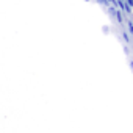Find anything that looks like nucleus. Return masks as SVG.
<instances>
[{"label":"nucleus","instance_id":"f257e3e1","mask_svg":"<svg viewBox=\"0 0 133 133\" xmlns=\"http://www.w3.org/2000/svg\"><path fill=\"white\" fill-rule=\"evenodd\" d=\"M122 13H124L122 10H116V11H114V16H116V19H117L119 24H122Z\"/></svg>","mask_w":133,"mask_h":133},{"label":"nucleus","instance_id":"f03ea898","mask_svg":"<svg viewBox=\"0 0 133 133\" xmlns=\"http://www.w3.org/2000/svg\"><path fill=\"white\" fill-rule=\"evenodd\" d=\"M122 38L125 39V42H128V41H130V36H128V33H127V31H124V33H122Z\"/></svg>","mask_w":133,"mask_h":133},{"label":"nucleus","instance_id":"7ed1b4c3","mask_svg":"<svg viewBox=\"0 0 133 133\" xmlns=\"http://www.w3.org/2000/svg\"><path fill=\"white\" fill-rule=\"evenodd\" d=\"M96 2H97V3H100V5H105V6H107V5L110 3L108 0H96Z\"/></svg>","mask_w":133,"mask_h":133},{"label":"nucleus","instance_id":"20e7f679","mask_svg":"<svg viewBox=\"0 0 133 133\" xmlns=\"http://www.w3.org/2000/svg\"><path fill=\"white\" fill-rule=\"evenodd\" d=\"M128 30L133 33V22H128Z\"/></svg>","mask_w":133,"mask_h":133},{"label":"nucleus","instance_id":"39448f33","mask_svg":"<svg viewBox=\"0 0 133 133\" xmlns=\"http://www.w3.org/2000/svg\"><path fill=\"white\" fill-rule=\"evenodd\" d=\"M127 3H128L130 6H133V0H127Z\"/></svg>","mask_w":133,"mask_h":133},{"label":"nucleus","instance_id":"423d86ee","mask_svg":"<svg viewBox=\"0 0 133 133\" xmlns=\"http://www.w3.org/2000/svg\"><path fill=\"white\" fill-rule=\"evenodd\" d=\"M130 68H131V69H133V61H130Z\"/></svg>","mask_w":133,"mask_h":133},{"label":"nucleus","instance_id":"0eeeda50","mask_svg":"<svg viewBox=\"0 0 133 133\" xmlns=\"http://www.w3.org/2000/svg\"><path fill=\"white\" fill-rule=\"evenodd\" d=\"M85 2H89V0H85Z\"/></svg>","mask_w":133,"mask_h":133}]
</instances>
